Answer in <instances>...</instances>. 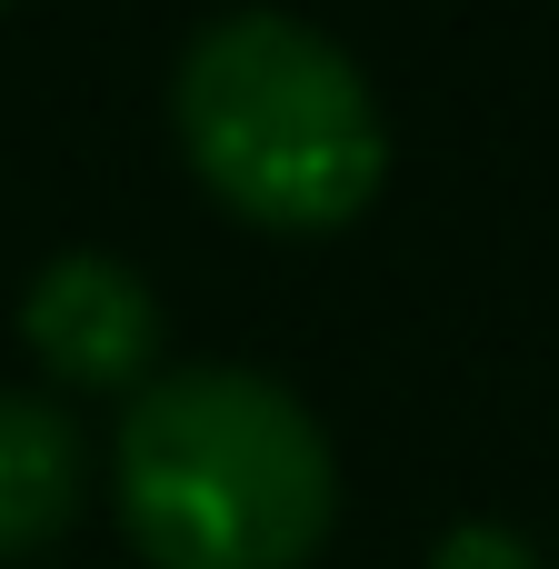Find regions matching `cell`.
<instances>
[{
	"label": "cell",
	"instance_id": "6da1fadb",
	"mask_svg": "<svg viewBox=\"0 0 559 569\" xmlns=\"http://www.w3.org/2000/svg\"><path fill=\"white\" fill-rule=\"evenodd\" d=\"M110 500L150 569H310L340 520V460L290 380L190 360L120 410Z\"/></svg>",
	"mask_w": 559,
	"mask_h": 569
},
{
	"label": "cell",
	"instance_id": "7a4b0ae2",
	"mask_svg": "<svg viewBox=\"0 0 559 569\" xmlns=\"http://www.w3.org/2000/svg\"><path fill=\"white\" fill-rule=\"evenodd\" d=\"M170 130H180L200 190L270 240L350 230L390 180L380 90L360 80V60L330 30H310L290 10L200 20L170 70Z\"/></svg>",
	"mask_w": 559,
	"mask_h": 569
},
{
	"label": "cell",
	"instance_id": "3957f363",
	"mask_svg": "<svg viewBox=\"0 0 559 569\" xmlns=\"http://www.w3.org/2000/svg\"><path fill=\"white\" fill-rule=\"evenodd\" d=\"M20 340L30 360L80 390V400H140L160 380V340H170V310L160 290L110 260V250H60L40 260V280L20 290Z\"/></svg>",
	"mask_w": 559,
	"mask_h": 569
},
{
	"label": "cell",
	"instance_id": "277c9868",
	"mask_svg": "<svg viewBox=\"0 0 559 569\" xmlns=\"http://www.w3.org/2000/svg\"><path fill=\"white\" fill-rule=\"evenodd\" d=\"M80 490H90L80 420H70L60 400L0 390V560L50 550V540L80 520Z\"/></svg>",
	"mask_w": 559,
	"mask_h": 569
},
{
	"label": "cell",
	"instance_id": "5b68a950",
	"mask_svg": "<svg viewBox=\"0 0 559 569\" xmlns=\"http://www.w3.org/2000/svg\"><path fill=\"white\" fill-rule=\"evenodd\" d=\"M430 569H550V560H540L510 520H460V530H440Z\"/></svg>",
	"mask_w": 559,
	"mask_h": 569
}]
</instances>
